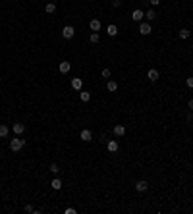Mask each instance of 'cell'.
<instances>
[{
  "instance_id": "obj_4",
  "label": "cell",
  "mask_w": 193,
  "mask_h": 214,
  "mask_svg": "<svg viewBox=\"0 0 193 214\" xmlns=\"http://www.w3.org/2000/svg\"><path fill=\"white\" fill-rule=\"evenodd\" d=\"M106 149H108V153H112V154L118 153V149H120V147H118V141H116V139H110L108 143H106Z\"/></svg>"
},
{
  "instance_id": "obj_28",
  "label": "cell",
  "mask_w": 193,
  "mask_h": 214,
  "mask_svg": "<svg viewBox=\"0 0 193 214\" xmlns=\"http://www.w3.org/2000/svg\"><path fill=\"white\" fill-rule=\"evenodd\" d=\"M149 2H151V6H153V8H156V6L160 4V0H149Z\"/></svg>"
},
{
  "instance_id": "obj_30",
  "label": "cell",
  "mask_w": 193,
  "mask_h": 214,
  "mask_svg": "<svg viewBox=\"0 0 193 214\" xmlns=\"http://www.w3.org/2000/svg\"><path fill=\"white\" fill-rule=\"evenodd\" d=\"M187 122H193V114H191V110L187 112Z\"/></svg>"
},
{
  "instance_id": "obj_11",
  "label": "cell",
  "mask_w": 193,
  "mask_h": 214,
  "mask_svg": "<svg viewBox=\"0 0 193 214\" xmlns=\"http://www.w3.org/2000/svg\"><path fill=\"white\" fill-rule=\"evenodd\" d=\"M81 87H83V79L81 77H74V79H71V89L81 91Z\"/></svg>"
},
{
  "instance_id": "obj_6",
  "label": "cell",
  "mask_w": 193,
  "mask_h": 214,
  "mask_svg": "<svg viewBox=\"0 0 193 214\" xmlns=\"http://www.w3.org/2000/svg\"><path fill=\"white\" fill-rule=\"evenodd\" d=\"M112 133L116 135V137H124V135H126V127L118 124V125H114V127H112Z\"/></svg>"
},
{
  "instance_id": "obj_1",
  "label": "cell",
  "mask_w": 193,
  "mask_h": 214,
  "mask_svg": "<svg viewBox=\"0 0 193 214\" xmlns=\"http://www.w3.org/2000/svg\"><path fill=\"white\" fill-rule=\"evenodd\" d=\"M23 147H25V139H21V135H18L16 139L10 141V151L12 153H19Z\"/></svg>"
},
{
  "instance_id": "obj_5",
  "label": "cell",
  "mask_w": 193,
  "mask_h": 214,
  "mask_svg": "<svg viewBox=\"0 0 193 214\" xmlns=\"http://www.w3.org/2000/svg\"><path fill=\"white\" fill-rule=\"evenodd\" d=\"M12 131L16 133V135H23V133H25V124H19V122L14 124V125H12Z\"/></svg>"
},
{
  "instance_id": "obj_17",
  "label": "cell",
  "mask_w": 193,
  "mask_h": 214,
  "mask_svg": "<svg viewBox=\"0 0 193 214\" xmlns=\"http://www.w3.org/2000/svg\"><path fill=\"white\" fill-rule=\"evenodd\" d=\"M79 98H81V102H89V101H91V93H87V91H79Z\"/></svg>"
},
{
  "instance_id": "obj_26",
  "label": "cell",
  "mask_w": 193,
  "mask_h": 214,
  "mask_svg": "<svg viewBox=\"0 0 193 214\" xmlns=\"http://www.w3.org/2000/svg\"><path fill=\"white\" fill-rule=\"evenodd\" d=\"M185 85H187L189 89H193V77H187V79H185Z\"/></svg>"
},
{
  "instance_id": "obj_31",
  "label": "cell",
  "mask_w": 193,
  "mask_h": 214,
  "mask_svg": "<svg viewBox=\"0 0 193 214\" xmlns=\"http://www.w3.org/2000/svg\"><path fill=\"white\" fill-rule=\"evenodd\" d=\"M187 106H189V110L193 112V98H189V102H187Z\"/></svg>"
},
{
  "instance_id": "obj_7",
  "label": "cell",
  "mask_w": 193,
  "mask_h": 214,
  "mask_svg": "<svg viewBox=\"0 0 193 214\" xmlns=\"http://www.w3.org/2000/svg\"><path fill=\"white\" fill-rule=\"evenodd\" d=\"M147 187H149V183H147L145 180H139L137 183H135V191H139V193H145Z\"/></svg>"
},
{
  "instance_id": "obj_2",
  "label": "cell",
  "mask_w": 193,
  "mask_h": 214,
  "mask_svg": "<svg viewBox=\"0 0 193 214\" xmlns=\"http://www.w3.org/2000/svg\"><path fill=\"white\" fill-rule=\"evenodd\" d=\"M74 35H75V29H74V25H66V27L62 29V37H64V39H71Z\"/></svg>"
},
{
  "instance_id": "obj_18",
  "label": "cell",
  "mask_w": 193,
  "mask_h": 214,
  "mask_svg": "<svg viewBox=\"0 0 193 214\" xmlns=\"http://www.w3.org/2000/svg\"><path fill=\"white\" fill-rule=\"evenodd\" d=\"M106 89H108L110 93L118 91V83H116V81H112V79H108V83H106Z\"/></svg>"
},
{
  "instance_id": "obj_29",
  "label": "cell",
  "mask_w": 193,
  "mask_h": 214,
  "mask_svg": "<svg viewBox=\"0 0 193 214\" xmlns=\"http://www.w3.org/2000/svg\"><path fill=\"white\" fill-rule=\"evenodd\" d=\"M64 212H66V214H75L77 210H75V208H71V206H70V208H66V210H64Z\"/></svg>"
},
{
  "instance_id": "obj_8",
  "label": "cell",
  "mask_w": 193,
  "mask_h": 214,
  "mask_svg": "<svg viewBox=\"0 0 193 214\" xmlns=\"http://www.w3.org/2000/svg\"><path fill=\"white\" fill-rule=\"evenodd\" d=\"M70 69H71V64H70V62H60V66H58V71H60V73L66 75V73H70Z\"/></svg>"
},
{
  "instance_id": "obj_9",
  "label": "cell",
  "mask_w": 193,
  "mask_h": 214,
  "mask_svg": "<svg viewBox=\"0 0 193 214\" xmlns=\"http://www.w3.org/2000/svg\"><path fill=\"white\" fill-rule=\"evenodd\" d=\"M89 27H91V31H93V33H99L103 25H101V21H99V19H91V21H89Z\"/></svg>"
},
{
  "instance_id": "obj_27",
  "label": "cell",
  "mask_w": 193,
  "mask_h": 214,
  "mask_svg": "<svg viewBox=\"0 0 193 214\" xmlns=\"http://www.w3.org/2000/svg\"><path fill=\"white\" fill-rule=\"evenodd\" d=\"M112 6L114 8H120V6H122V0H112Z\"/></svg>"
},
{
  "instance_id": "obj_12",
  "label": "cell",
  "mask_w": 193,
  "mask_h": 214,
  "mask_svg": "<svg viewBox=\"0 0 193 214\" xmlns=\"http://www.w3.org/2000/svg\"><path fill=\"white\" fill-rule=\"evenodd\" d=\"M79 137H81V141H85V143H89V141L93 139V133H91V129H81V133H79Z\"/></svg>"
},
{
  "instance_id": "obj_22",
  "label": "cell",
  "mask_w": 193,
  "mask_h": 214,
  "mask_svg": "<svg viewBox=\"0 0 193 214\" xmlns=\"http://www.w3.org/2000/svg\"><path fill=\"white\" fill-rule=\"evenodd\" d=\"M189 29H180V39H189Z\"/></svg>"
},
{
  "instance_id": "obj_25",
  "label": "cell",
  "mask_w": 193,
  "mask_h": 214,
  "mask_svg": "<svg viewBox=\"0 0 193 214\" xmlns=\"http://www.w3.org/2000/svg\"><path fill=\"white\" fill-rule=\"evenodd\" d=\"M110 75H112V71H110L108 68H104V69H103V77H106V79H108Z\"/></svg>"
},
{
  "instance_id": "obj_16",
  "label": "cell",
  "mask_w": 193,
  "mask_h": 214,
  "mask_svg": "<svg viewBox=\"0 0 193 214\" xmlns=\"http://www.w3.org/2000/svg\"><path fill=\"white\" fill-rule=\"evenodd\" d=\"M50 187H52L54 191H60V189H62V180H58V177H54V180L50 181Z\"/></svg>"
},
{
  "instance_id": "obj_19",
  "label": "cell",
  "mask_w": 193,
  "mask_h": 214,
  "mask_svg": "<svg viewBox=\"0 0 193 214\" xmlns=\"http://www.w3.org/2000/svg\"><path fill=\"white\" fill-rule=\"evenodd\" d=\"M45 12H46V14H54V12H56V4H54V2H46Z\"/></svg>"
},
{
  "instance_id": "obj_24",
  "label": "cell",
  "mask_w": 193,
  "mask_h": 214,
  "mask_svg": "<svg viewBox=\"0 0 193 214\" xmlns=\"http://www.w3.org/2000/svg\"><path fill=\"white\" fill-rule=\"evenodd\" d=\"M50 172L52 174H58L60 172V166H58V164H50Z\"/></svg>"
},
{
  "instance_id": "obj_21",
  "label": "cell",
  "mask_w": 193,
  "mask_h": 214,
  "mask_svg": "<svg viewBox=\"0 0 193 214\" xmlns=\"http://www.w3.org/2000/svg\"><path fill=\"white\" fill-rule=\"evenodd\" d=\"M23 210H25V212H29V214H39V212H41V210L35 208L33 204H25V206H23Z\"/></svg>"
},
{
  "instance_id": "obj_13",
  "label": "cell",
  "mask_w": 193,
  "mask_h": 214,
  "mask_svg": "<svg viewBox=\"0 0 193 214\" xmlns=\"http://www.w3.org/2000/svg\"><path fill=\"white\" fill-rule=\"evenodd\" d=\"M145 18H147V21H155L156 18H159V16H156V10H155V8L147 10V12H145Z\"/></svg>"
},
{
  "instance_id": "obj_15",
  "label": "cell",
  "mask_w": 193,
  "mask_h": 214,
  "mask_svg": "<svg viewBox=\"0 0 193 214\" xmlns=\"http://www.w3.org/2000/svg\"><path fill=\"white\" fill-rule=\"evenodd\" d=\"M106 33H108V37H116V35H118V27L114 23H110L108 27H106Z\"/></svg>"
},
{
  "instance_id": "obj_23",
  "label": "cell",
  "mask_w": 193,
  "mask_h": 214,
  "mask_svg": "<svg viewBox=\"0 0 193 214\" xmlns=\"http://www.w3.org/2000/svg\"><path fill=\"white\" fill-rule=\"evenodd\" d=\"M89 41H91V42H99V41H101V35H99V33H91Z\"/></svg>"
},
{
  "instance_id": "obj_10",
  "label": "cell",
  "mask_w": 193,
  "mask_h": 214,
  "mask_svg": "<svg viewBox=\"0 0 193 214\" xmlns=\"http://www.w3.org/2000/svg\"><path fill=\"white\" fill-rule=\"evenodd\" d=\"M143 18H145V14H143V10H133V14H131V19H133V21H137V23H141V21H143Z\"/></svg>"
},
{
  "instance_id": "obj_3",
  "label": "cell",
  "mask_w": 193,
  "mask_h": 214,
  "mask_svg": "<svg viewBox=\"0 0 193 214\" xmlns=\"http://www.w3.org/2000/svg\"><path fill=\"white\" fill-rule=\"evenodd\" d=\"M151 31L153 29H151V23H149V21H141V23H139V33L141 35H149Z\"/></svg>"
},
{
  "instance_id": "obj_20",
  "label": "cell",
  "mask_w": 193,
  "mask_h": 214,
  "mask_svg": "<svg viewBox=\"0 0 193 214\" xmlns=\"http://www.w3.org/2000/svg\"><path fill=\"white\" fill-rule=\"evenodd\" d=\"M8 133H10V129H8V125H4V124H0V137H8Z\"/></svg>"
},
{
  "instance_id": "obj_14",
  "label": "cell",
  "mask_w": 193,
  "mask_h": 214,
  "mask_svg": "<svg viewBox=\"0 0 193 214\" xmlns=\"http://www.w3.org/2000/svg\"><path fill=\"white\" fill-rule=\"evenodd\" d=\"M147 77H149V81H156V79H159V69H149L147 71Z\"/></svg>"
}]
</instances>
